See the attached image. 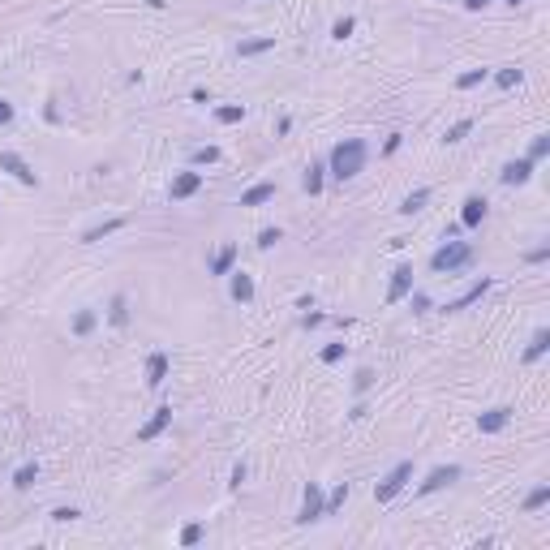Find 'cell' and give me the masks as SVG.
<instances>
[{
    "mask_svg": "<svg viewBox=\"0 0 550 550\" xmlns=\"http://www.w3.org/2000/svg\"><path fill=\"white\" fill-rule=\"evenodd\" d=\"M366 159H370V147L361 138H344L335 142L331 155H327V172L335 176V181H352V176L366 172Z\"/></svg>",
    "mask_w": 550,
    "mask_h": 550,
    "instance_id": "cell-1",
    "label": "cell"
},
{
    "mask_svg": "<svg viewBox=\"0 0 550 550\" xmlns=\"http://www.w3.org/2000/svg\"><path fill=\"white\" fill-rule=\"evenodd\" d=\"M473 263V246L468 241H456V237H443V246L430 254V271L434 275H456Z\"/></svg>",
    "mask_w": 550,
    "mask_h": 550,
    "instance_id": "cell-2",
    "label": "cell"
},
{
    "mask_svg": "<svg viewBox=\"0 0 550 550\" xmlns=\"http://www.w3.org/2000/svg\"><path fill=\"white\" fill-rule=\"evenodd\" d=\"M409 481H413V460H400L392 473H387L379 486H374V499H379V503H392V499H396L404 486H409Z\"/></svg>",
    "mask_w": 550,
    "mask_h": 550,
    "instance_id": "cell-3",
    "label": "cell"
},
{
    "mask_svg": "<svg viewBox=\"0 0 550 550\" xmlns=\"http://www.w3.org/2000/svg\"><path fill=\"white\" fill-rule=\"evenodd\" d=\"M322 503H327L322 486H318V481H305V490H301V512H297V525H314V521H322Z\"/></svg>",
    "mask_w": 550,
    "mask_h": 550,
    "instance_id": "cell-4",
    "label": "cell"
},
{
    "mask_svg": "<svg viewBox=\"0 0 550 550\" xmlns=\"http://www.w3.org/2000/svg\"><path fill=\"white\" fill-rule=\"evenodd\" d=\"M0 172H9L13 181H22L26 189H35V185H39V172L30 168V164H26V159H22L18 151H0Z\"/></svg>",
    "mask_w": 550,
    "mask_h": 550,
    "instance_id": "cell-5",
    "label": "cell"
},
{
    "mask_svg": "<svg viewBox=\"0 0 550 550\" xmlns=\"http://www.w3.org/2000/svg\"><path fill=\"white\" fill-rule=\"evenodd\" d=\"M486 198H481V193H468V198H464V206H460V228L464 232H477L481 228V224H486Z\"/></svg>",
    "mask_w": 550,
    "mask_h": 550,
    "instance_id": "cell-6",
    "label": "cell"
},
{
    "mask_svg": "<svg viewBox=\"0 0 550 550\" xmlns=\"http://www.w3.org/2000/svg\"><path fill=\"white\" fill-rule=\"evenodd\" d=\"M490 288H494V280H490V275H481V280H473V284H468V288H464V293H460L456 301H447L443 310H447V314H460V310H468L473 301H481V297H486Z\"/></svg>",
    "mask_w": 550,
    "mask_h": 550,
    "instance_id": "cell-7",
    "label": "cell"
},
{
    "mask_svg": "<svg viewBox=\"0 0 550 550\" xmlns=\"http://www.w3.org/2000/svg\"><path fill=\"white\" fill-rule=\"evenodd\" d=\"M451 481H460V464H439L426 473V481H417V494H434V490L451 486Z\"/></svg>",
    "mask_w": 550,
    "mask_h": 550,
    "instance_id": "cell-8",
    "label": "cell"
},
{
    "mask_svg": "<svg viewBox=\"0 0 550 550\" xmlns=\"http://www.w3.org/2000/svg\"><path fill=\"white\" fill-rule=\"evenodd\" d=\"M198 189H202V172H193V168H189V172H176V176H172L168 198H172V202H185V198H193Z\"/></svg>",
    "mask_w": 550,
    "mask_h": 550,
    "instance_id": "cell-9",
    "label": "cell"
},
{
    "mask_svg": "<svg viewBox=\"0 0 550 550\" xmlns=\"http://www.w3.org/2000/svg\"><path fill=\"white\" fill-rule=\"evenodd\" d=\"M409 293H413V267L400 263V267L392 271V284H387V305H400Z\"/></svg>",
    "mask_w": 550,
    "mask_h": 550,
    "instance_id": "cell-10",
    "label": "cell"
},
{
    "mask_svg": "<svg viewBox=\"0 0 550 550\" xmlns=\"http://www.w3.org/2000/svg\"><path fill=\"white\" fill-rule=\"evenodd\" d=\"M228 293H232V301L237 305H250L254 301V293H258V288H254V275L250 271H228Z\"/></svg>",
    "mask_w": 550,
    "mask_h": 550,
    "instance_id": "cell-11",
    "label": "cell"
},
{
    "mask_svg": "<svg viewBox=\"0 0 550 550\" xmlns=\"http://www.w3.org/2000/svg\"><path fill=\"white\" fill-rule=\"evenodd\" d=\"M172 426V404H159V409L151 413V422L138 430V443H151V439H159V434H164Z\"/></svg>",
    "mask_w": 550,
    "mask_h": 550,
    "instance_id": "cell-12",
    "label": "cell"
},
{
    "mask_svg": "<svg viewBox=\"0 0 550 550\" xmlns=\"http://www.w3.org/2000/svg\"><path fill=\"white\" fill-rule=\"evenodd\" d=\"M507 422H512V409L507 404H494V409H486L477 417V430L481 434H499V430H507Z\"/></svg>",
    "mask_w": 550,
    "mask_h": 550,
    "instance_id": "cell-13",
    "label": "cell"
},
{
    "mask_svg": "<svg viewBox=\"0 0 550 550\" xmlns=\"http://www.w3.org/2000/svg\"><path fill=\"white\" fill-rule=\"evenodd\" d=\"M533 168H538V164H533L529 155H525V159H512V164H503V172H499V181H503V185H525L529 176H533Z\"/></svg>",
    "mask_w": 550,
    "mask_h": 550,
    "instance_id": "cell-14",
    "label": "cell"
},
{
    "mask_svg": "<svg viewBox=\"0 0 550 550\" xmlns=\"http://www.w3.org/2000/svg\"><path fill=\"white\" fill-rule=\"evenodd\" d=\"M168 370H172L168 352H151V357H147V387H164L168 383Z\"/></svg>",
    "mask_w": 550,
    "mask_h": 550,
    "instance_id": "cell-15",
    "label": "cell"
},
{
    "mask_svg": "<svg viewBox=\"0 0 550 550\" xmlns=\"http://www.w3.org/2000/svg\"><path fill=\"white\" fill-rule=\"evenodd\" d=\"M232 267H237V246H219L211 254V263H206V271H211V275H228Z\"/></svg>",
    "mask_w": 550,
    "mask_h": 550,
    "instance_id": "cell-16",
    "label": "cell"
},
{
    "mask_svg": "<svg viewBox=\"0 0 550 550\" xmlns=\"http://www.w3.org/2000/svg\"><path fill=\"white\" fill-rule=\"evenodd\" d=\"M271 198H275V181H258V185H250L246 193H241V206H263Z\"/></svg>",
    "mask_w": 550,
    "mask_h": 550,
    "instance_id": "cell-17",
    "label": "cell"
},
{
    "mask_svg": "<svg viewBox=\"0 0 550 550\" xmlns=\"http://www.w3.org/2000/svg\"><path fill=\"white\" fill-rule=\"evenodd\" d=\"M121 228H125V215H117V219H104V224H95V228H86V232H82V246H95V241H104V237L121 232Z\"/></svg>",
    "mask_w": 550,
    "mask_h": 550,
    "instance_id": "cell-18",
    "label": "cell"
},
{
    "mask_svg": "<svg viewBox=\"0 0 550 550\" xmlns=\"http://www.w3.org/2000/svg\"><path fill=\"white\" fill-rule=\"evenodd\" d=\"M271 47H275V39H271V35L241 39V43H237V56H241V60H250V56H263V52H271Z\"/></svg>",
    "mask_w": 550,
    "mask_h": 550,
    "instance_id": "cell-19",
    "label": "cell"
},
{
    "mask_svg": "<svg viewBox=\"0 0 550 550\" xmlns=\"http://www.w3.org/2000/svg\"><path fill=\"white\" fill-rule=\"evenodd\" d=\"M546 348H550V331H546V327H538V331H533V339H529V348H525V357H521V361H525V366H533V361H538Z\"/></svg>",
    "mask_w": 550,
    "mask_h": 550,
    "instance_id": "cell-20",
    "label": "cell"
},
{
    "mask_svg": "<svg viewBox=\"0 0 550 550\" xmlns=\"http://www.w3.org/2000/svg\"><path fill=\"white\" fill-rule=\"evenodd\" d=\"M521 82H525V69H521V64H503V69L494 73V86H499V91H512V86H521Z\"/></svg>",
    "mask_w": 550,
    "mask_h": 550,
    "instance_id": "cell-21",
    "label": "cell"
},
{
    "mask_svg": "<svg viewBox=\"0 0 550 550\" xmlns=\"http://www.w3.org/2000/svg\"><path fill=\"white\" fill-rule=\"evenodd\" d=\"M108 322H112V327H125V322H129V297L125 293H117L108 301Z\"/></svg>",
    "mask_w": 550,
    "mask_h": 550,
    "instance_id": "cell-22",
    "label": "cell"
},
{
    "mask_svg": "<svg viewBox=\"0 0 550 550\" xmlns=\"http://www.w3.org/2000/svg\"><path fill=\"white\" fill-rule=\"evenodd\" d=\"M426 202H430V185H422V189H413L409 198L400 202V215H417V211H422Z\"/></svg>",
    "mask_w": 550,
    "mask_h": 550,
    "instance_id": "cell-23",
    "label": "cell"
},
{
    "mask_svg": "<svg viewBox=\"0 0 550 550\" xmlns=\"http://www.w3.org/2000/svg\"><path fill=\"white\" fill-rule=\"evenodd\" d=\"M215 121L219 125H241V121H246V104H224V108H215Z\"/></svg>",
    "mask_w": 550,
    "mask_h": 550,
    "instance_id": "cell-24",
    "label": "cell"
},
{
    "mask_svg": "<svg viewBox=\"0 0 550 550\" xmlns=\"http://www.w3.org/2000/svg\"><path fill=\"white\" fill-rule=\"evenodd\" d=\"M95 322H99V314H95V310H77V314H73V335H77V339L91 335Z\"/></svg>",
    "mask_w": 550,
    "mask_h": 550,
    "instance_id": "cell-25",
    "label": "cell"
},
{
    "mask_svg": "<svg viewBox=\"0 0 550 550\" xmlns=\"http://www.w3.org/2000/svg\"><path fill=\"white\" fill-rule=\"evenodd\" d=\"M35 481H39V464H35V460H30V464H22L18 473H13V486H18V490H30Z\"/></svg>",
    "mask_w": 550,
    "mask_h": 550,
    "instance_id": "cell-26",
    "label": "cell"
},
{
    "mask_svg": "<svg viewBox=\"0 0 550 550\" xmlns=\"http://www.w3.org/2000/svg\"><path fill=\"white\" fill-rule=\"evenodd\" d=\"M322 172H327V168H322V164H310V168H305V193H310V198H318V193H322Z\"/></svg>",
    "mask_w": 550,
    "mask_h": 550,
    "instance_id": "cell-27",
    "label": "cell"
},
{
    "mask_svg": "<svg viewBox=\"0 0 550 550\" xmlns=\"http://www.w3.org/2000/svg\"><path fill=\"white\" fill-rule=\"evenodd\" d=\"M546 503H550V486H533V490L525 494V503H521V507H525V512H542Z\"/></svg>",
    "mask_w": 550,
    "mask_h": 550,
    "instance_id": "cell-28",
    "label": "cell"
},
{
    "mask_svg": "<svg viewBox=\"0 0 550 550\" xmlns=\"http://www.w3.org/2000/svg\"><path fill=\"white\" fill-rule=\"evenodd\" d=\"M490 77V69H468V73H460L456 77V91H473V86H481Z\"/></svg>",
    "mask_w": 550,
    "mask_h": 550,
    "instance_id": "cell-29",
    "label": "cell"
},
{
    "mask_svg": "<svg viewBox=\"0 0 550 550\" xmlns=\"http://www.w3.org/2000/svg\"><path fill=\"white\" fill-rule=\"evenodd\" d=\"M344 499H348V481H339V486L327 494V503H322V516H331V512H339L344 507Z\"/></svg>",
    "mask_w": 550,
    "mask_h": 550,
    "instance_id": "cell-30",
    "label": "cell"
},
{
    "mask_svg": "<svg viewBox=\"0 0 550 550\" xmlns=\"http://www.w3.org/2000/svg\"><path fill=\"white\" fill-rule=\"evenodd\" d=\"M344 352H348V344H344V339H335V344H327V348L318 352V361L322 366H335V361H344Z\"/></svg>",
    "mask_w": 550,
    "mask_h": 550,
    "instance_id": "cell-31",
    "label": "cell"
},
{
    "mask_svg": "<svg viewBox=\"0 0 550 550\" xmlns=\"http://www.w3.org/2000/svg\"><path fill=\"white\" fill-rule=\"evenodd\" d=\"M468 134H473V121H468V117H464V121H456V125H451V129H447V134H443V142H451V147H456V142H464Z\"/></svg>",
    "mask_w": 550,
    "mask_h": 550,
    "instance_id": "cell-32",
    "label": "cell"
},
{
    "mask_svg": "<svg viewBox=\"0 0 550 550\" xmlns=\"http://www.w3.org/2000/svg\"><path fill=\"white\" fill-rule=\"evenodd\" d=\"M352 30H357V18H348V13H344V18H335V26H331V39H335V43H344V39L352 35Z\"/></svg>",
    "mask_w": 550,
    "mask_h": 550,
    "instance_id": "cell-33",
    "label": "cell"
},
{
    "mask_svg": "<svg viewBox=\"0 0 550 550\" xmlns=\"http://www.w3.org/2000/svg\"><path fill=\"white\" fill-rule=\"evenodd\" d=\"M546 155H550V134H538V138H533V147H529V159L538 164V159H546Z\"/></svg>",
    "mask_w": 550,
    "mask_h": 550,
    "instance_id": "cell-34",
    "label": "cell"
},
{
    "mask_svg": "<svg viewBox=\"0 0 550 550\" xmlns=\"http://www.w3.org/2000/svg\"><path fill=\"white\" fill-rule=\"evenodd\" d=\"M280 241H284L280 228H263V232H258V250H271V246H280Z\"/></svg>",
    "mask_w": 550,
    "mask_h": 550,
    "instance_id": "cell-35",
    "label": "cell"
},
{
    "mask_svg": "<svg viewBox=\"0 0 550 550\" xmlns=\"http://www.w3.org/2000/svg\"><path fill=\"white\" fill-rule=\"evenodd\" d=\"M198 542H202V525L193 521V525H185V529H181V546H198Z\"/></svg>",
    "mask_w": 550,
    "mask_h": 550,
    "instance_id": "cell-36",
    "label": "cell"
},
{
    "mask_svg": "<svg viewBox=\"0 0 550 550\" xmlns=\"http://www.w3.org/2000/svg\"><path fill=\"white\" fill-rule=\"evenodd\" d=\"M352 387H357V392H370V387H374V370H357V374H352Z\"/></svg>",
    "mask_w": 550,
    "mask_h": 550,
    "instance_id": "cell-37",
    "label": "cell"
},
{
    "mask_svg": "<svg viewBox=\"0 0 550 550\" xmlns=\"http://www.w3.org/2000/svg\"><path fill=\"white\" fill-rule=\"evenodd\" d=\"M219 159V147H198L193 151V164H215Z\"/></svg>",
    "mask_w": 550,
    "mask_h": 550,
    "instance_id": "cell-38",
    "label": "cell"
},
{
    "mask_svg": "<svg viewBox=\"0 0 550 550\" xmlns=\"http://www.w3.org/2000/svg\"><path fill=\"white\" fill-rule=\"evenodd\" d=\"M77 516H82L77 507H56V512H52V521H56V525H69V521H77Z\"/></svg>",
    "mask_w": 550,
    "mask_h": 550,
    "instance_id": "cell-39",
    "label": "cell"
},
{
    "mask_svg": "<svg viewBox=\"0 0 550 550\" xmlns=\"http://www.w3.org/2000/svg\"><path fill=\"white\" fill-rule=\"evenodd\" d=\"M409 301H413V314H426L430 310V297L426 293H409Z\"/></svg>",
    "mask_w": 550,
    "mask_h": 550,
    "instance_id": "cell-40",
    "label": "cell"
},
{
    "mask_svg": "<svg viewBox=\"0 0 550 550\" xmlns=\"http://www.w3.org/2000/svg\"><path fill=\"white\" fill-rule=\"evenodd\" d=\"M246 473H250V468L237 460V464H232V490H241V481H246Z\"/></svg>",
    "mask_w": 550,
    "mask_h": 550,
    "instance_id": "cell-41",
    "label": "cell"
},
{
    "mask_svg": "<svg viewBox=\"0 0 550 550\" xmlns=\"http://www.w3.org/2000/svg\"><path fill=\"white\" fill-rule=\"evenodd\" d=\"M400 138H404V134H392V138H387V142H383V155H396V151H400Z\"/></svg>",
    "mask_w": 550,
    "mask_h": 550,
    "instance_id": "cell-42",
    "label": "cell"
},
{
    "mask_svg": "<svg viewBox=\"0 0 550 550\" xmlns=\"http://www.w3.org/2000/svg\"><path fill=\"white\" fill-rule=\"evenodd\" d=\"M9 121H13V104L0 99V125H9Z\"/></svg>",
    "mask_w": 550,
    "mask_h": 550,
    "instance_id": "cell-43",
    "label": "cell"
},
{
    "mask_svg": "<svg viewBox=\"0 0 550 550\" xmlns=\"http://www.w3.org/2000/svg\"><path fill=\"white\" fill-rule=\"evenodd\" d=\"M189 99H193V104H211V95H206L202 86H193V91H189Z\"/></svg>",
    "mask_w": 550,
    "mask_h": 550,
    "instance_id": "cell-44",
    "label": "cell"
},
{
    "mask_svg": "<svg viewBox=\"0 0 550 550\" xmlns=\"http://www.w3.org/2000/svg\"><path fill=\"white\" fill-rule=\"evenodd\" d=\"M486 5H490V0H464V9H473V13H477V9H486Z\"/></svg>",
    "mask_w": 550,
    "mask_h": 550,
    "instance_id": "cell-45",
    "label": "cell"
},
{
    "mask_svg": "<svg viewBox=\"0 0 550 550\" xmlns=\"http://www.w3.org/2000/svg\"><path fill=\"white\" fill-rule=\"evenodd\" d=\"M147 5H151V9H164V0H147Z\"/></svg>",
    "mask_w": 550,
    "mask_h": 550,
    "instance_id": "cell-46",
    "label": "cell"
},
{
    "mask_svg": "<svg viewBox=\"0 0 550 550\" xmlns=\"http://www.w3.org/2000/svg\"><path fill=\"white\" fill-rule=\"evenodd\" d=\"M507 5H525V0H507Z\"/></svg>",
    "mask_w": 550,
    "mask_h": 550,
    "instance_id": "cell-47",
    "label": "cell"
}]
</instances>
